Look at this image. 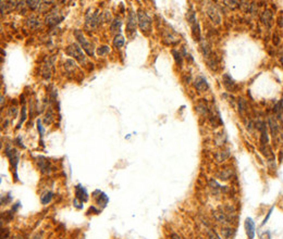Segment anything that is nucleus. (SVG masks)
Returning <instances> with one entry per match:
<instances>
[{
	"label": "nucleus",
	"instance_id": "obj_1",
	"mask_svg": "<svg viewBox=\"0 0 283 239\" xmlns=\"http://www.w3.org/2000/svg\"><path fill=\"white\" fill-rule=\"evenodd\" d=\"M65 54H67L68 56L72 57V58L76 59L77 61L81 62V63L85 62V54H84L82 48L79 47L77 44H71L69 47L65 49Z\"/></svg>",
	"mask_w": 283,
	"mask_h": 239
},
{
	"label": "nucleus",
	"instance_id": "obj_2",
	"mask_svg": "<svg viewBox=\"0 0 283 239\" xmlns=\"http://www.w3.org/2000/svg\"><path fill=\"white\" fill-rule=\"evenodd\" d=\"M74 36L76 37V39L79 40V43L82 45V47H83V49L86 51V54H87L88 56H93V54H94L93 45L89 43V41H87V39L85 38V36L83 35V33H82L81 30H75Z\"/></svg>",
	"mask_w": 283,
	"mask_h": 239
},
{
	"label": "nucleus",
	"instance_id": "obj_3",
	"mask_svg": "<svg viewBox=\"0 0 283 239\" xmlns=\"http://www.w3.org/2000/svg\"><path fill=\"white\" fill-rule=\"evenodd\" d=\"M138 25H140V28L143 33L150 30V27H151V20H150V17L148 16L146 12H143V11H140V12H138Z\"/></svg>",
	"mask_w": 283,
	"mask_h": 239
},
{
	"label": "nucleus",
	"instance_id": "obj_4",
	"mask_svg": "<svg viewBox=\"0 0 283 239\" xmlns=\"http://www.w3.org/2000/svg\"><path fill=\"white\" fill-rule=\"evenodd\" d=\"M245 231H246V235L248 239H254L255 238V222L253 221L252 218H247L245 220Z\"/></svg>",
	"mask_w": 283,
	"mask_h": 239
},
{
	"label": "nucleus",
	"instance_id": "obj_5",
	"mask_svg": "<svg viewBox=\"0 0 283 239\" xmlns=\"http://www.w3.org/2000/svg\"><path fill=\"white\" fill-rule=\"evenodd\" d=\"M6 154H7V157L10 159L11 164L14 166V169H17V163H19V152H17L15 149H13V148L8 147L6 149Z\"/></svg>",
	"mask_w": 283,
	"mask_h": 239
},
{
	"label": "nucleus",
	"instance_id": "obj_6",
	"mask_svg": "<svg viewBox=\"0 0 283 239\" xmlns=\"http://www.w3.org/2000/svg\"><path fill=\"white\" fill-rule=\"evenodd\" d=\"M194 86L199 91H206L209 88V85L207 83V79L204 76H197L194 81Z\"/></svg>",
	"mask_w": 283,
	"mask_h": 239
},
{
	"label": "nucleus",
	"instance_id": "obj_7",
	"mask_svg": "<svg viewBox=\"0 0 283 239\" xmlns=\"http://www.w3.org/2000/svg\"><path fill=\"white\" fill-rule=\"evenodd\" d=\"M127 30L129 33V35H131L132 33H135L136 30V16L133 12H131L127 17Z\"/></svg>",
	"mask_w": 283,
	"mask_h": 239
},
{
	"label": "nucleus",
	"instance_id": "obj_8",
	"mask_svg": "<svg viewBox=\"0 0 283 239\" xmlns=\"http://www.w3.org/2000/svg\"><path fill=\"white\" fill-rule=\"evenodd\" d=\"M258 128H259L260 130V141H261L262 145H267V143H268L269 138H268V133H267V125L265 122H260L259 124H258Z\"/></svg>",
	"mask_w": 283,
	"mask_h": 239
},
{
	"label": "nucleus",
	"instance_id": "obj_9",
	"mask_svg": "<svg viewBox=\"0 0 283 239\" xmlns=\"http://www.w3.org/2000/svg\"><path fill=\"white\" fill-rule=\"evenodd\" d=\"M75 194H76V199L81 201V202L87 200L88 194H87V192H86V189L84 187H82L81 185H77L76 187H75Z\"/></svg>",
	"mask_w": 283,
	"mask_h": 239
},
{
	"label": "nucleus",
	"instance_id": "obj_10",
	"mask_svg": "<svg viewBox=\"0 0 283 239\" xmlns=\"http://www.w3.org/2000/svg\"><path fill=\"white\" fill-rule=\"evenodd\" d=\"M207 14H208V16L211 19V21H213L216 24L220 23L221 16H220V14H219L218 11L216 10V8H214V7H210V8L207 10Z\"/></svg>",
	"mask_w": 283,
	"mask_h": 239
},
{
	"label": "nucleus",
	"instance_id": "obj_11",
	"mask_svg": "<svg viewBox=\"0 0 283 239\" xmlns=\"http://www.w3.org/2000/svg\"><path fill=\"white\" fill-rule=\"evenodd\" d=\"M271 20H272V13L270 10H266L264 13L261 14V21L265 25L270 26L271 25Z\"/></svg>",
	"mask_w": 283,
	"mask_h": 239
},
{
	"label": "nucleus",
	"instance_id": "obj_12",
	"mask_svg": "<svg viewBox=\"0 0 283 239\" xmlns=\"http://www.w3.org/2000/svg\"><path fill=\"white\" fill-rule=\"evenodd\" d=\"M275 112H276V114H277L278 120H279L281 123H283V103H282V101H280V102H278L277 105H276Z\"/></svg>",
	"mask_w": 283,
	"mask_h": 239
},
{
	"label": "nucleus",
	"instance_id": "obj_13",
	"mask_svg": "<svg viewBox=\"0 0 283 239\" xmlns=\"http://www.w3.org/2000/svg\"><path fill=\"white\" fill-rule=\"evenodd\" d=\"M229 157H230L229 151H219L216 153L214 158H216V160L218 161V162H224L225 160L229 159Z\"/></svg>",
	"mask_w": 283,
	"mask_h": 239
},
{
	"label": "nucleus",
	"instance_id": "obj_14",
	"mask_svg": "<svg viewBox=\"0 0 283 239\" xmlns=\"http://www.w3.org/2000/svg\"><path fill=\"white\" fill-rule=\"evenodd\" d=\"M268 124H269V127H270L271 134L273 135V137L277 136V134H278V125H277V122L273 120L272 116H270V118L268 119Z\"/></svg>",
	"mask_w": 283,
	"mask_h": 239
},
{
	"label": "nucleus",
	"instance_id": "obj_15",
	"mask_svg": "<svg viewBox=\"0 0 283 239\" xmlns=\"http://www.w3.org/2000/svg\"><path fill=\"white\" fill-rule=\"evenodd\" d=\"M231 175H232V170L225 169V170H222L220 173H218L217 176H218L220 179H222V180H227V179H229L231 177Z\"/></svg>",
	"mask_w": 283,
	"mask_h": 239
},
{
	"label": "nucleus",
	"instance_id": "obj_16",
	"mask_svg": "<svg viewBox=\"0 0 283 239\" xmlns=\"http://www.w3.org/2000/svg\"><path fill=\"white\" fill-rule=\"evenodd\" d=\"M223 82H224V85H225V87H227L228 89H233V87L235 86L233 79H232L231 76H229L228 74L223 75Z\"/></svg>",
	"mask_w": 283,
	"mask_h": 239
},
{
	"label": "nucleus",
	"instance_id": "obj_17",
	"mask_svg": "<svg viewBox=\"0 0 283 239\" xmlns=\"http://www.w3.org/2000/svg\"><path fill=\"white\" fill-rule=\"evenodd\" d=\"M124 41H125V39H124V37H123L122 35L117 34V35H116V37H114V39H113V45H114V47H117V48L122 47V46L124 45Z\"/></svg>",
	"mask_w": 283,
	"mask_h": 239
},
{
	"label": "nucleus",
	"instance_id": "obj_18",
	"mask_svg": "<svg viewBox=\"0 0 283 239\" xmlns=\"http://www.w3.org/2000/svg\"><path fill=\"white\" fill-rule=\"evenodd\" d=\"M108 201H109V199H108V197L106 196L103 192H99V196H98V199H97V204L99 205H103V207H106L108 203Z\"/></svg>",
	"mask_w": 283,
	"mask_h": 239
},
{
	"label": "nucleus",
	"instance_id": "obj_19",
	"mask_svg": "<svg viewBox=\"0 0 283 239\" xmlns=\"http://www.w3.org/2000/svg\"><path fill=\"white\" fill-rule=\"evenodd\" d=\"M196 110H197L199 113H202L203 115H208L209 113V110H208V107H207L205 103L203 102H199L197 105V107H196Z\"/></svg>",
	"mask_w": 283,
	"mask_h": 239
},
{
	"label": "nucleus",
	"instance_id": "obj_20",
	"mask_svg": "<svg viewBox=\"0 0 283 239\" xmlns=\"http://www.w3.org/2000/svg\"><path fill=\"white\" fill-rule=\"evenodd\" d=\"M43 158V157H41ZM38 165H39V169H41V171L43 172V173H47V170H49V163H48V161L46 160L45 158H43V161H39L38 162Z\"/></svg>",
	"mask_w": 283,
	"mask_h": 239
},
{
	"label": "nucleus",
	"instance_id": "obj_21",
	"mask_svg": "<svg viewBox=\"0 0 283 239\" xmlns=\"http://www.w3.org/2000/svg\"><path fill=\"white\" fill-rule=\"evenodd\" d=\"M51 199H52V192H50V191L46 192V194H44L43 196L41 197V201L43 204H48V203L51 201Z\"/></svg>",
	"mask_w": 283,
	"mask_h": 239
},
{
	"label": "nucleus",
	"instance_id": "obj_22",
	"mask_svg": "<svg viewBox=\"0 0 283 239\" xmlns=\"http://www.w3.org/2000/svg\"><path fill=\"white\" fill-rule=\"evenodd\" d=\"M120 27H121V21L120 20H114L111 24V32L112 33L119 32V30H120Z\"/></svg>",
	"mask_w": 283,
	"mask_h": 239
},
{
	"label": "nucleus",
	"instance_id": "obj_23",
	"mask_svg": "<svg viewBox=\"0 0 283 239\" xmlns=\"http://www.w3.org/2000/svg\"><path fill=\"white\" fill-rule=\"evenodd\" d=\"M109 47L108 46H101L97 49V54L98 56H106L107 54H109Z\"/></svg>",
	"mask_w": 283,
	"mask_h": 239
},
{
	"label": "nucleus",
	"instance_id": "obj_24",
	"mask_svg": "<svg viewBox=\"0 0 283 239\" xmlns=\"http://www.w3.org/2000/svg\"><path fill=\"white\" fill-rule=\"evenodd\" d=\"M214 216H216V220L220 223H225L227 222V218L223 213L221 212H214Z\"/></svg>",
	"mask_w": 283,
	"mask_h": 239
},
{
	"label": "nucleus",
	"instance_id": "obj_25",
	"mask_svg": "<svg viewBox=\"0 0 283 239\" xmlns=\"http://www.w3.org/2000/svg\"><path fill=\"white\" fill-rule=\"evenodd\" d=\"M25 119H26V108H25V107H23V108H22V115H21V120H20L19 124H17V128H20V127H21V124L23 123L24 121H25Z\"/></svg>",
	"mask_w": 283,
	"mask_h": 239
},
{
	"label": "nucleus",
	"instance_id": "obj_26",
	"mask_svg": "<svg viewBox=\"0 0 283 239\" xmlns=\"http://www.w3.org/2000/svg\"><path fill=\"white\" fill-rule=\"evenodd\" d=\"M173 56H174V59H175L176 63L178 64L182 63V57H181V54H179V52H176L175 50H173Z\"/></svg>",
	"mask_w": 283,
	"mask_h": 239
},
{
	"label": "nucleus",
	"instance_id": "obj_27",
	"mask_svg": "<svg viewBox=\"0 0 283 239\" xmlns=\"http://www.w3.org/2000/svg\"><path fill=\"white\" fill-rule=\"evenodd\" d=\"M27 3H28V6H30V8L36 9L39 4V1H27Z\"/></svg>",
	"mask_w": 283,
	"mask_h": 239
},
{
	"label": "nucleus",
	"instance_id": "obj_28",
	"mask_svg": "<svg viewBox=\"0 0 283 239\" xmlns=\"http://www.w3.org/2000/svg\"><path fill=\"white\" fill-rule=\"evenodd\" d=\"M272 211H273V207H272V208H271V209H270V210H269L268 214H267V216H266V218H265L264 222H262V223H261V226H262V225H265V224H266V223H267V221H268V220H269V218H270V216H271V213H272Z\"/></svg>",
	"mask_w": 283,
	"mask_h": 239
},
{
	"label": "nucleus",
	"instance_id": "obj_29",
	"mask_svg": "<svg viewBox=\"0 0 283 239\" xmlns=\"http://www.w3.org/2000/svg\"><path fill=\"white\" fill-rule=\"evenodd\" d=\"M209 239H221V238L219 237L218 234H217L216 232H210V233H209Z\"/></svg>",
	"mask_w": 283,
	"mask_h": 239
},
{
	"label": "nucleus",
	"instance_id": "obj_30",
	"mask_svg": "<svg viewBox=\"0 0 283 239\" xmlns=\"http://www.w3.org/2000/svg\"><path fill=\"white\" fill-rule=\"evenodd\" d=\"M37 125H38V130H39V134L43 136L44 135V128H43V126H41V121H37Z\"/></svg>",
	"mask_w": 283,
	"mask_h": 239
},
{
	"label": "nucleus",
	"instance_id": "obj_31",
	"mask_svg": "<svg viewBox=\"0 0 283 239\" xmlns=\"http://www.w3.org/2000/svg\"><path fill=\"white\" fill-rule=\"evenodd\" d=\"M171 239H181V237L178 235V234L172 233V234H171Z\"/></svg>",
	"mask_w": 283,
	"mask_h": 239
},
{
	"label": "nucleus",
	"instance_id": "obj_32",
	"mask_svg": "<svg viewBox=\"0 0 283 239\" xmlns=\"http://www.w3.org/2000/svg\"><path fill=\"white\" fill-rule=\"evenodd\" d=\"M33 239H41V236L39 235V234H37V235H35L34 237H33Z\"/></svg>",
	"mask_w": 283,
	"mask_h": 239
},
{
	"label": "nucleus",
	"instance_id": "obj_33",
	"mask_svg": "<svg viewBox=\"0 0 283 239\" xmlns=\"http://www.w3.org/2000/svg\"><path fill=\"white\" fill-rule=\"evenodd\" d=\"M281 63H282V65H283V56L281 57Z\"/></svg>",
	"mask_w": 283,
	"mask_h": 239
},
{
	"label": "nucleus",
	"instance_id": "obj_34",
	"mask_svg": "<svg viewBox=\"0 0 283 239\" xmlns=\"http://www.w3.org/2000/svg\"><path fill=\"white\" fill-rule=\"evenodd\" d=\"M17 239H24V238H21V237H20V238H17Z\"/></svg>",
	"mask_w": 283,
	"mask_h": 239
}]
</instances>
